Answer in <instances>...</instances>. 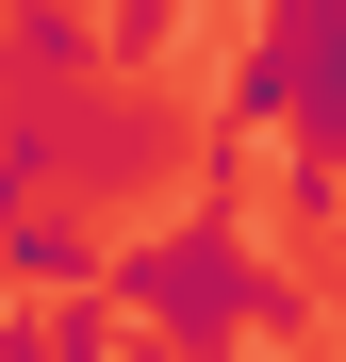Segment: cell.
<instances>
[{
    "mask_svg": "<svg viewBox=\"0 0 346 362\" xmlns=\"http://www.w3.org/2000/svg\"><path fill=\"white\" fill-rule=\"evenodd\" d=\"M115 313H149L165 346L214 362V346H280V329H313V280L248 230V198H231V165H214L165 230H132V247H115Z\"/></svg>",
    "mask_w": 346,
    "mask_h": 362,
    "instance_id": "6da1fadb",
    "label": "cell"
},
{
    "mask_svg": "<svg viewBox=\"0 0 346 362\" xmlns=\"http://www.w3.org/2000/svg\"><path fill=\"white\" fill-rule=\"evenodd\" d=\"M264 33L297 49V148L346 165V0H264Z\"/></svg>",
    "mask_w": 346,
    "mask_h": 362,
    "instance_id": "7a4b0ae2",
    "label": "cell"
},
{
    "mask_svg": "<svg viewBox=\"0 0 346 362\" xmlns=\"http://www.w3.org/2000/svg\"><path fill=\"white\" fill-rule=\"evenodd\" d=\"M83 66H115L99 17H67V0H17V17H0V83H17V99H67Z\"/></svg>",
    "mask_w": 346,
    "mask_h": 362,
    "instance_id": "3957f363",
    "label": "cell"
},
{
    "mask_svg": "<svg viewBox=\"0 0 346 362\" xmlns=\"http://www.w3.org/2000/svg\"><path fill=\"white\" fill-rule=\"evenodd\" d=\"M0 280H17V296H83V280H115V247H99L67 198H33L17 230H0Z\"/></svg>",
    "mask_w": 346,
    "mask_h": 362,
    "instance_id": "277c9868",
    "label": "cell"
},
{
    "mask_svg": "<svg viewBox=\"0 0 346 362\" xmlns=\"http://www.w3.org/2000/svg\"><path fill=\"white\" fill-rule=\"evenodd\" d=\"M0 362H132V346H115V313H67V296L0 280Z\"/></svg>",
    "mask_w": 346,
    "mask_h": 362,
    "instance_id": "5b68a950",
    "label": "cell"
},
{
    "mask_svg": "<svg viewBox=\"0 0 346 362\" xmlns=\"http://www.w3.org/2000/svg\"><path fill=\"white\" fill-rule=\"evenodd\" d=\"M50 181H67V99H17V115H0V230H17Z\"/></svg>",
    "mask_w": 346,
    "mask_h": 362,
    "instance_id": "8992f818",
    "label": "cell"
},
{
    "mask_svg": "<svg viewBox=\"0 0 346 362\" xmlns=\"http://www.w3.org/2000/svg\"><path fill=\"white\" fill-rule=\"evenodd\" d=\"M99 33H115V66H165L182 49V0H99Z\"/></svg>",
    "mask_w": 346,
    "mask_h": 362,
    "instance_id": "52a82bcc",
    "label": "cell"
}]
</instances>
